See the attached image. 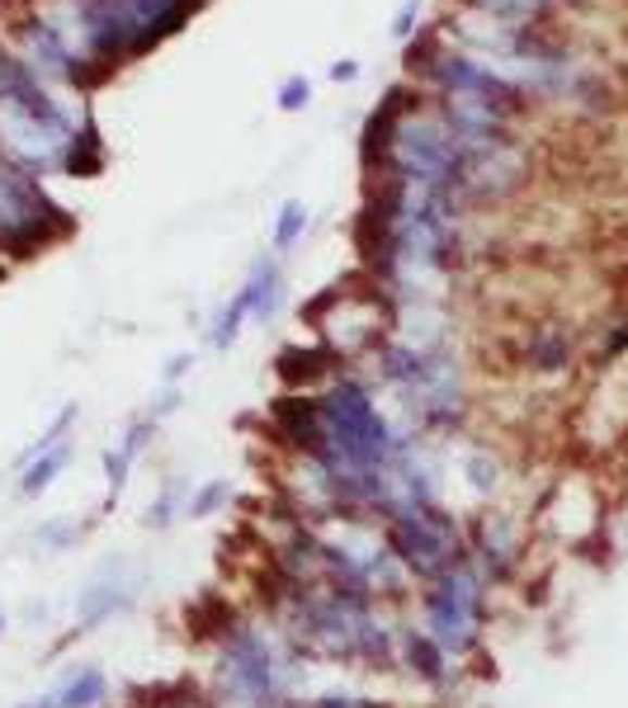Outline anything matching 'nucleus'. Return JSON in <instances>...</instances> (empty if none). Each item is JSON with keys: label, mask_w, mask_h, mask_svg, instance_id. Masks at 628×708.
<instances>
[{"label": "nucleus", "mask_w": 628, "mask_h": 708, "mask_svg": "<svg viewBox=\"0 0 628 708\" xmlns=\"http://www.w3.org/2000/svg\"><path fill=\"white\" fill-rule=\"evenodd\" d=\"M322 430H326V458L322 468L331 478H360V472H384L392 458V434L384 416L374 412L368 392L360 383L331 388V397L322 402Z\"/></svg>", "instance_id": "f257e3e1"}, {"label": "nucleus", "mask_w": 628, "mask_h": 708, "mask_svg": "<svg viewBox=\"0 0 628 708\" xmlns=\"http://www.w3.org/2000/svg\"><path fill=\"white\" fill-rule=\"evenodd\" d=\"M388 543H392V553H398V562L426 581H440L449 567L463 562L459 529L435 506H402L398 520L388 524Z\"/></svg>", "instance_id": "f03ea898"}, {"label": "nucleus", "mask_w": 628, "mask_h": 708, "mask_svg": "<svg viewBox=\"0 0 628 708\" xmlns=\"http://www.w3.org/2000/svg\"><path fill=\"white\" fill-rule=\"evenodd\" d=\"M482 605L487 595H482L477 571L468 562L449 567L426 595V633L444 652H468L477 637V623H482Z\"/></svg>", "instance_id": "7ed1b4c3"}, {"label": "nucleus", "mask_w": 628, "mask_h": 708, "mask_svg": "<svg viewBox=\"0 0 628 708\" xmlns=\"http://www.w3.org/2000/svg\"><path fill=\"white\" fill-rule=\"evenodd\" d=\"M223 680H227V694L251 708H261L275 699V657H269L265 637L261 633H246L237 629L223 647Z\"/></svg>", "instance_id": "20e7f679"}, {"label": "nucleus", "mask_w": 628, "mask_h": 708, "mask_svg": "<svg viewBox=\"0 0 628 708\" xmlns=\"http://www.w3.org/2000/svg\"><path fill=\"white\" fill-rule=\"evenodd\" d=\"M66 463H72V444H52V448H43V454H34L29 463H24L20 496H43Z\"/></svg>", "instance_id": "39448f33"}, {"label": "nucleus", "mask_w": 628, "mask_h": 708, "mask_svg": "<svg viewBox=\"0 0 628 708\" xmlns=\"http://www.w3.org/2000/svg\"><path fill=\"white\" fill-rule=\"evenodd\" d=\"M123 605H128V595H123L118 585H90V591L80 595V605H76V633H86V629H95V623H104L109 615H118Z\"/></svg>", "instance_id": "423d86ee"}, {"label": "nucleus", "mask_w": 628, "mask_h": 708, "mask_svg": "<svg viewBox=\"0 0 628 708\" xmlns=\"http://www.w3.org/2000/svg\"><path fill=\"white\" fill-rule=\"evenodd\" d=\"M402 652H406V666H412L416 675H426V680H440V675H444L449 652L435 643L430 633H406V637H402Z\"/></svg>", "instance_id": "0eeeda50"}, {"label": "nucleus", "mask_w": 628, "mask_h": 708, "mask_svg": "<svg viewBox=\"0 0 628 708\" xmlns=\"http://www.w3.org/2000/svg\"><path fill=\"white\" fill-rule=\"evenodd\" d=\"M104 675L100 671H76L66 685L58 690V708H95L104 699Z\"/></svg>", "instance_id": "6e6552de"}, {"label": "nucleus", "mask_w": 628, "mask_h": 708, "mask_svg": "<svg viewBox=\"0 0 628 708\" xmlns=\"http://www.w3.org/2000/svg\"><path fill=\"white\" fill-rule=\"evenodd\" d=\"M326 369H331V350H289L279 359V374L289 383H307V378H317Z\"/></svg>", "instance_id": "1a4fd4ad"}, {"label": "nucleus", "mask_w": 628, "mask_h": 708, "mask_svg": "<svg viewBox=\"0 0 628 708\" xmlns=\"http://www.w3.org/2000/svg\"><path fill=\"white\" fill-rule=\"evenodd\" d=\"M180 501H185V482H171L166 492H161V501L152 506V515H147V520H152L156 529H161V524H171V515L180 510Z\"/></svg>", "instance_id": "9d476101"}, {"label": "nucleus", "mask_w": 628, "mask_h": 708, "mask_svg": "<svg viewBox=\"0 0 628 708\" xmlns=\"http://www.w3.org/2000/svg\"><path fill=\"white\" fill-rule=\"evenodd\" d=\"M223 501H227V486H223V482H209L194 501H189V515H194V520H203V515H213L217 506H223Z\"/></svg>", "instance_id": "9b49d317"}, {"label": "nucleus", "mask_w": 628, "mask_h": 708, "mask_svg": "<svg viewBox=\"0 0 628 708\" xmlns=\"http://www.w3.org/2000/svg\"><path fill=\"white\" fill-rule=\"evenodd\" d=\"M298 231H303V208H298V203H289V208H284V223H279V246H289Z\"/></svg>", "instance_id": "f8f14e48"}, {"label": "nucleus", "mask_w": 628, "mask_h": 708, "mask_svg": "<svg viewBox=\"0 0 628 708\" xmlns=\"http://www.w3.org/2000/svg\"><path fill=\"white\" fill-rule=\"evenodd\" d=\"M86 152H95V132H86ZM100 166V161L95 156H86V161H72V170H95Z\"/></svg>", "instance_id": "ddd939ff"}, {"label": "nucleus", "mask_w": 628, "mask_h": 708, "mask_svg": "<svg viewBox=\"0 0 628 708\" xmlns=\"http://www.w3.org/2000/svg\"><path fill=\"white\" fill-rule=\"evenodd\" d=\"M20 708H58V690L43 694V699H29V704H20Z\"/></svg>", "instance_id": "4468645a"}, {"label": "nucleus", "mask_w": 628, "mask_h": 708, "mask_svg": "<svg viewBox=\"0 0 628 708\" xmlns=\"http://www.w3.org/2000/svg\"><path fill=\"white\" fill-rule=\"evenodd\" d=\"M312 708H364V704H354V699H322V704H312Z\"/></svg>", "instance_id": "2eb2a0df"}, {"label": "nucleus", "mask_w": 628, "mask_h": 708, "mask_svg": "<svg viewBox=\"0 0 628 708\" xmlns=\"http://www.w3.org/2000/svg\"><path fill=\"white\" fill-rule=\"evenodd\" d=\"M0 629H5V615H0Z\"/></svg>", "instance_id": "dca6fc26"}]
</instances>
